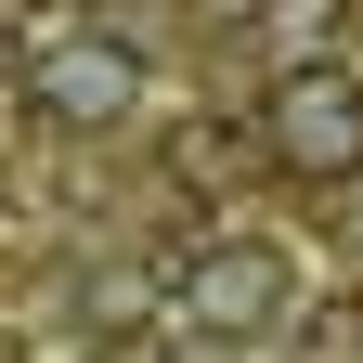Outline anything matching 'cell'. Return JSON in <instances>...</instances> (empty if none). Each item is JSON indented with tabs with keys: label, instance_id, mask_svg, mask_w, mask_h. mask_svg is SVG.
<instances>
[{
	"label": "cell",
	"instance_id": "1",
	"mask_svg": "<svg viewBox=\"0 0 363 363\" xmlns=\"http://www.w3.org/2000/svg\"><path fill=\"white\" fill-rule=\"evenodd\" d=\"M259 143L286 182H350L363 169V78L350 65H286L259 104Z\"/></svg>",
	"mask_w": 363,
	"mask_h": 363
},
{
	"label": "cell",
	"instance_id": "2",
	"mask_svg": "<svg viewBox=\"0 0 363 363\" xmlns=\"http://www.w3.org/2000/svg\"><path fill=\"white\" fill-rule=\"evenodd\" d=\"M169 286H182V325H208V337H259V325H286L298 259H286V247H259V234H220L208 259H182Z\"/></svg>",
	"mask_w": 363,
	"mask_h": 363
},
{
	"label": "cell",
	"instance_id": "3",
	"mask_svg": "<svg viewBox=\"0 0 363 363\" xmlns=\"http://www.w3.org/2000/svg\"><path fill=\"white\" fill-rule=\"evenodd\" d=\"M26 104L52 117V130H117L130 104H143V52H130V39H39L26 52Z\"/></svg>",
	"mask_w": 363,
	"mask_h": 363
},
{
	"label": "cell",
	"instance_id": "4",
	"mask_svg": "<svg viewBox=\"0 0 363 363\" xmlns=\"http://www.w3.org/2000/svg\"><path fill=\"white\" fill-rule=\"evenodd\" d=\"M91 325H143V311H156V286H143V272H130V259H104V272H91Z\"/></svg>",
	"mask_w": 363,
	"mask_h": 363
},
{
	"label": "cell",
	"instance_id": "5",
	"mask_svg": "<svg viewBox=\"0 0 363 363\" xmlns=\"http://www.w3.org/2000/svg\"><path fill=\"white\" fill-rule=\"evenodd\" d=\"M208 13H234V26H247V13H272V0H208Z\"/></svg>",
	"mask_w": 363,
	"mask_h": 363
},
{
	"label": "cell",
	"instance_id": "6",
	"mask_svg": "<svg viewBox=\"0 0 363 363\" xmlns=\"http://www.w3.org/2000/svg\"><path fill=\"white\" fill-rule=\"evenodd\" d=\"M0 363H26V350H13V325H0Z\"/></svg>",
	"mask_w": 363,
	"mask_h": 363
}]
</instances>
